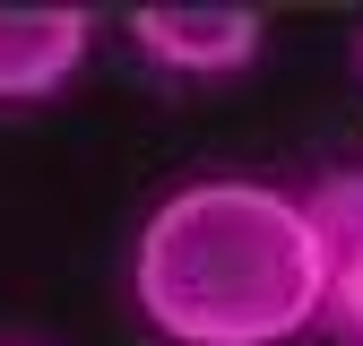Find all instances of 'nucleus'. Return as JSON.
<instances>
[{
    "label": "nucleus",
    "mask_w": 363,
    "mask_h": 346,
    "mask_svg": "<svg viewBox=\"0 0 363 346\" xmlns=\"http://www.w3.org/2000/svg\"><path fill=\"white\" fill-rule=\"evenodd\" d=\"M320 225L259 173H199L130 234V312L156 346H294L320 329Z\"/></svg>",
    "instance_id": "nucleus-1"
},
{
    "label": "nucleus",
    "mask_w": 363,
    "mask_h": 346,
    "mask_svg": "<svg viewBox=\"0 0 363 346\" xmlns=\"http://www.w3.org/2000/svg\"><path fill=\"white\" fill-rule=\"evenodd\" d=\"M121 26L139 43V61L164 69V78H234L268 43V18L242 9V0H147Z\"/></svg>",
    "instance_id": "nucleus-2"
},
{
    "label": "nucleus",
    "mask_w": 363,
    "mask_h": 346,
    "mask_svg": "<svg viewBox=\"0 0 363 346\" xmlns=\"http://www.w3.org/2000/svg\"><path fill=\"white\" fill-rule=\"evenodd\" d=\"M86 43H96V9L69 0H0V104H43L78 78Z\"/></svg>",
    "instance_id": "nucleus-3"
},
{
    "label": "nucleus",
    "mask_w": 363,
    "mask_h": 346,
    "mask_svg": "<svg viewBox=\"0 0 363 346\" xmlns=\"http://www.w3.org/2000/svg\"><path fill=\"white\" fill-rule=\"evenodd\" d=\"M311 225H320V260H329V294H320V329L337 346H363V164H337L303 191Z\"/></svg>",
    "instance_id": "nucleus-4"
},
{
    "label": "nucleus",
    "mask_w": 363,
    "mask_h": 346,
    "mask_svg": "<svg viewBox=\"0 0 363 346\" xmlns=\"http://www.w3.org/2000/svg\"><path fill=\"white\" fill-rule=\"evenodd\" d=\"M354 78H363V26H354Z\"/></svg>",
    "instance_id": "nucleus-5"
},
{
    "label": "nucleus",
    "mask_w": 363,
    "mask_h": 346,
    "mask_svg": "<svg viewBox=\"0 0 363 346\" xmlns=\"http://www.w3.org/2000/svg\"><path fill=\"white\" fill-rule=\"evenodd\" d=\"M0 346H35V337H0Z\"/></svg>",
    "instance_id": "nucleus-6"
}]
</instances>
